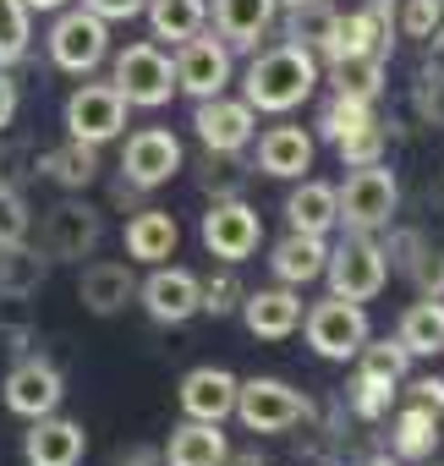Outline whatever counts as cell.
Masks as SVG:
<instances>
[{
	"label": "cell",
	"instance_id": "2e32d148",
	"mask_svg": "<svg viewBox=\"0 0 444 466\" xmlns=\"http://www.w3.org/2000/svg\"><path fill=\"white\" fill-rule=\"evenodd\" d=\"M137 297H143V308H148V319L154 324H187L192 313H197V275L192 269H165V264H154V275L137 286Z\"/></svg>",
	"mask_w": 444,
	"mask_h": 466
},
{
	"label": "cell",
	"instance_id": "6da1fadb",
	"mask_svg": "<svg viewBox=\"0 0 444 466\" xmlns=\"http://www.w3.org/2000/svg\"><path fill=\"white\" fill-rule=\"evenodd\" d=\"M318 56L302 45H269L253 56V66L242 72V99L264 116H291L297 105H308L318 94Z\"/></svg>",
	"mask_w": 444,
	"mask_h": 466
},
{
	"label": "cell",
	"instance_id": "e575fe53",
	"mask_svg": "<svg viewBox=\"0 0 444 466\" xmlns=\"http://www.w3.org/2000/svg\"><path fill=\"white\" fill-rule=\"evenodd\" d=\"M28 39H34V12L23 6V0H0V66L23 61Z\"/></svg>",
	"mask_w": 444,
	"mask_h": 466
},
{
	"label": "cell",
	"instance_id": "d6a6232c",
	"mask_svg": "<svg viewBox=\"0 0 444 466\" xmlns=\"http://www.w3.org/2000/svg\"><path fill=\"white\" fill-rule=\"evenodd\" d=\"M357 379H368V384H384V390H400L406 384V373H411V357H406V346L400 340H368L357 357Z\"/></svg>",
	"mask_w": 444,
	"mask_h": 466
},
{
	"label": "cell",
	"instance_id": "f907efd6",
	"mask_svg": "<svg viewBox=\"0 0 444 466\" xmlns=\"http://www.w3.org/2000/svg\"><path fill=\"white\" fill-rule=\"evenodd\" d=\"M23 6H28V12H61L66 0H23Z\"/></svg>",
	"mask_w": 444,
	"mask_h": 466
},
{
	"label": "cell",
	"instance_id": "7bdbcfd3",
	"mask_svg": "<svg viewBox=\"0 0 444 466\" xmlns=\"http://www.w3.org/2000/svg\"><path fill=\"white\" fill-rule=\"evenodd\" d=\"M417 110H422L433 127H444V66H428V72L417 77Z\"/></svg>",
	"mask_w": 444,
	"mask_h": 466
},
{
	"label": "cell",
	"instance_id": "ba28073f",
	"mask_svg": "<svg viewBox=\"0 0 444 466\" xmlns=\"http://www.w3.org/2000/svg\"><path fill=\"white\" fill-rule=\"evenodd\" d=\"M105 56H110V23L94 17L88 6H77V12L61 6V17L50 28V61L72 77H88Z\"/></svg>",
	"mask_w": 444,
	"mask_h": 466
},
{
	"label": "cell",
	"instance_id": "ac0fdd59",
	"mask_svg": "<svg viewBox=\"0 0 444 466\" xmlns=\"http://www.w3.org/2000/svg\"><path fill=\"white\" fill-rule=\"evenodd\" d=\"M389 56V23H384V0H373V6L351 12V17H335L329 39H324V61H340V56Z\"/></svg>",
	"mask_w": 444,
	"mask_h": 466
},
{
	"label": "cell",
	"instance_id": "8d00e7d4",
	"mask_svg": "<svg viewBox=\"0 0 444 466\" xmlns=\"http://www.w3.org/2000/svg\"><path fill=\"white\" fill-rule=\"evenodd\" d=\"M384 121L373 116V121H362V127H351L346 137H335V154L346 159V165H373V159H384Z\"/></svg>",
	"mask_w": 444,
	"mask_h": 466
},
{
	"label": "cell",
	"instance_id": "b9f144b4",
	"mask_svg": "<svg viewBox=\"0 0 444 466\" xmlns=\"http://www.w3.org/2000/svg\"><path fill=\"white\" fill-rule=\"evenodd\" d=\"M406 275H411L417 297H444V253H439V248H422Z\"/></svg>",
	"mask_w": 444,
	"mask_h": 466
},
{
	"label": "cell",
	"instance_id": "681fc988",
	"mask_svg": "<svg viewBox=\"0 0 444 466\" xmlns=\"http://www.w3.org/2000/svg\"><path fill=\"white\" fill-rule=\"evenodd\" d=\"M121 466H165V461H159V450H132V455H121Z\"/></svg>",
	"mask_w": 444,
	"mask_h": 466
},
{
	"label": "cell",
	"instance_id": "30bf717a",
	"mask_svg": "<svg viewBox=\"0 0 444 466\" xmlns=\"http://www.w3.org/2000/svg\"><path fill=\"white\" fill-rule=\"evenodd\" d=\"M176 94H192V99H214L231 88V45L219 34H192L187 45H176Z\"/></svg>",
	"mask_w": 444,
	"mask_h": 466
},
{
	"label": "cell",
	"instance_id": "f35d334b",
	"mask_svg": "<svg viewBox=\"0 0 444 466\" xmlns=\"http://www.w3.org/2000/svg\"><path fill=\"white\" fill-rule=\"evenodd\" d=\"M242 280L226 269V275H208V280H197V313H214V319H226V313H237L242 308Z\"/></svg>",
	"mask_w": 444,
	"mask_h": 466
},
{
	"label": "cell",
	"instance_id": "4316f807",
	"mask_svg": "<svg viewBox=\"0 0 444 466\" xmlns=\"http://www.w3.org/2000/svg\"><path fill=\"white\" fill-rule=\"evenodd\" d=\"M45 275H50V258L45 253H34L28 242H0V302H28V297H39Z\"/></svg>",
	"mask_w": 444,
	"mask_h": 466
},
{
	"label": "cell",
	"instance_id": "7402d4cb",
	"mask_svg": "<svg viewBox=\"0 0 444 466\" xmlns=\"http://www.w3.org/2000/svg\"><path fill=\"white\" fill-rule=\"evenodd\" d=\"M258 170L275 181H302L313 170V132L302 127H269L258 137Z\"/></svg>",
	"mask_w": 444,
	"mask_h": 466
},
{
	"label": "cell",
	"instance_id": "ee69618b",
	"mask_svg": "<svg viewBox=\"0 0 444 466\" xmlns=\"http://www.w3.org/2000/svg\"><path fill=\"white\" fill-rule=\"evenodd\" d=\"M351 411L357 417H384L389 411V400H395V390H384V384H368V379H351Z\"/></svg>",
	"mask_w": 444,
	"mask_h": 466
},
{
	"label": "cell",
	"instance_id": "3957f363",
	"mask_svg": "<svg viewBox=\"0 0 444 466\" xmlns=\"http://www.w3.org/2000/svg\"><path fill=\"white\" fill-rule=\"evenodd\" d=\"M247 433H286L313 417V400L286 379H237V411Z\"/></svg>",
	"mask_w": 444,
	"mask_h": 466
},
{
	"label": "cell",
	"instance_id": "603a6c76",
	"mask_svg": "<svg viewBox=\"0 0 444 466\" xmlns=\"http://www.w3.org/2000/svg\"><path fill=\"white\" fill-rule=\"evenodd\" d=\"M324 264H329V248H324V237H308V230H286V237L275 242V253H269V269H275V280L280 286H313L318 275H324Z\"/></svg>",
	"mask_w": 444,
	"mask_h": 466
},
{
	"label": "cell",
	"instance_id": "4dcf8cb0",
	"mask_svg": "<svg viewBox=\"0 0 444 466\" xmlns=\"http://www.w3.org/2000/svg\"><path fill=\"white\" fill-rule=\"evenodd\" d=\"M384 61L389 56H378V50L373 56H340V61H329V88L378 105V94H384Z\"/></svg>",
	"mask_w": 444,
	"mask_h": 466
},
{
	"label": "cell",
	"instance_id": "f1b7e54d",
	"mask_svg": "<svg viewBox=\"0 0 444 466\" xmlns=\"http://www.w3.org/2000/svg\"><path fill=\"white\" fill-rule=\"evenodd\" d=\"M395 340L406 346V357H433V351H444V297H417V302L400 313Z\"/></svg>",
	"mask_w": 444,
	"mask_h": 466
},
{
	"label": "cell",
	"instance_id": "7c38bea8",
	"mask_svg": "<svg viewBox=\"0 0 444 466\" xmlns=\"http://www.w3.org/2000/svg\"><path fill=\"white\" fill-rule=\"evenodd\" d=\"M126 110L132 105L116 94V83H83L66 99V137H77V143H110V137H121Z\"/></svg>",
	"mask_w": 444,
	"mask_h": 466
},
{
	"label": "cell",
	"instance_id": "d6986e66",
	"mask_svg": "<svg viewBox=\"0 0 444 466\" xmlns=\"http://www.w3.org/2000/svg\"><path fill=\"white\" fill-rule=\"evenodd\" d=\"M208 17H214V34L231 50H258V39L280 17V0H214Z\"/></svg>",
	"mask_w": 444,
	"mask_h": 466
},
{
	"label": "cell",
	"instance_id": "9f6ffc18",
	"mask_svg": "<svg viewBox=\"0 0 444 466\" xmlns=\"http://www.w3.org/2000/svg\"><path fill=\"white\" fill-rule=\"evenodd\" d=\"M439 428H444V422H439Z\"/></svg>",
	"mask_w": 444,
	"mask_h": 466
},
{
	"label": "cell",
	"instance_id": "8fae6325",
	"mask_svg": "<svg viewBox=\"0 0 444 466\" xmlns=\"http://www.w3.org/2000/svg\"><path fill=\"white\" fill-rule=\"evenodd\" d=\"M0 395H6V411H17V417L34 422V417L61 411V400H66V379H61V368H56L50 357H23V362L6 373Z\"/></svg>",
	"mask_w": 444,
	"mask_h": 466
},
{
	"label": "cell",
	"instance_id": "816d5d0a",
	"mask_svg": "<svg viewBox=\"0 0 444 466\" xmlns=\"http://www.w3.org/2000/svg\"><path fill=\"white\" fill-rule=\"evenodd\" d=\"M362 466H400L395 455H373V461H362Z\"/></svg>",
	"mask_w": 444,
	"mask_h": 466
},
{
	"label": "cell",
	"instance_id": "4fadbf2b",
	"mask_svg": "<svg viewBox=\"0 0 444 466\" xmlns=\"http://www.w3.org/2000/svg\"><path fill=\"white\" fill-rule=\"evenodd\" d=\"M192 127L203 137V148L214 154H242L258 132V110L247 99H231V94H214V99H197L192 110Z\"/></svg>",
	"mask_w": 444,
	"mask_h": 466
},
{
	"label": "cell",
	"instance_id": "5bb4252c",
	"mask_svg": "<svg viewBox=\"0 0 444 466\" xmlns=\"http://www.w3.org/2000/svg\"><path fill=\"white\" fill-rule=\"evenodd\" d=\"M176 170H181V143H176V132L143 127V132L126 137V148H121V176H126V187L148 192V187H165Z\"/></svg>",
	"mask_w": 444,
	"mask_h": 466
},
{
	"label": "cell",
	"instance_id": "bcb514c9",
	"mask_svg": "<svg viewBox=\"0 0 444 466\" xmlns=\"http://www.w3.org/2000/svg\"><path fill=\"white\" fill-rule=\"evenodd\" d=\"M411 400H417V406H433V411L444 417V379H433V373H428V379H411Z\"/></svg>",
	"mask_w": 444,
	"mask_h": 466
},
{
	"label": "cell",
	"instance_id": "11a10c76",
	"mask_svg": "<svg viewBox=\"0 0 444 466\" xmlns=\"http://www.w3.org/2000/svg\"><path fill=\"white\" fill-rule=\"evenodd\" d=\"M384 6H389V0H384Z\"/></svg>",
	"mask_w": 444,
	"mask_h": 466
},
{
	"label": "cell",
	"instance_id": "f546056e",
	"mask_svg": "<svg viewBox=\"0 0 444 466\" xmlns=\"http://www.w3.org/2000/svg\"><path fill=\"white\" fill-rule=\"evenodd\" d=\"M286 219H291V230L329 237V230L340 225V214H335V187H329V181H302V187L286 198Z\"/></svg>",
	"mask_w": 444,
	"mask_h": 466
},
{
	"label": "cell",
	"instance_id": "484cf974",
	"mask_svg": "<svg viewBox=\"0 0 444 466\" xmlns=\"http://www.w3.org/2000/svg\"><path fill=\"white\" fill-rule=\"evenodd\" d=\"M439 439H444V428H439V411L433 406H406V411H395V422H389V455L395 461H428L433 450H439Z\"/></svg>",
	"mask_w": 444,
	"mask_h": 466
},
{
	"label": "cell",
	"instance_id": "7a4b0ae2",
	"mask_svg": "<svg viewBox=\"0 0 444 466\" xmlns=\"http://www.w3.org/2000/svg\"><path fill=\"white\" fill-rule=\"evenodd\" d=\"M395 203H400V187H395V170L384 159L373 165H351L346 187H335V214L346 230H362V237H373L378 225L395 219Z\"/></svg>",
	"mask_w": 444,
	"mask_h": 466
},
{
	"label": "cell",
	"instance_id": "db71d44e",
	"mask_svg": "<svg viewBox=\"0 0 444 466\" xmlns=\"http://www.w3.org/2000/svg\"><path fill=\"white\" fill-rule=\"evenodd\" d=\"M411 466H439V461H433V455H428V461H411Z\"/></svg>",
	"mask_w": 444,
	"mask_h": 466
},
{
	"label": "cell",
	"instance_id": "f5cc1de1",
	"mask_svg": "<svg viewBox=\"0 0 444 466\" xmlns=\"http://www.w3.org/2000/svg\"><path fill=\"white\" fill-rule=\"evenodd\" d=\"M280 6H286V12H297V6H313V0H280Z\"/></svg>",
	"mask_w": 444,
	"mask_h": 466
},
{
	"label": "cell",
	"instance_id": "83f0119b",
	"mask_svg": "<svg viewBox=\"0 0 444 466\" xmlns=\"http://www.w3.org/2000/svg\"><path fill=\"white\" fill-rule=\"evenodd\" d=\"M143 17H148V34H154V45H187L192 34H203V23H208V0H148L143 6Z\"/></svg>",
	"mask_w": 444,
	"mask_h": 466
},
{
	"label": "cell",
	"instance_id": "44dd1931",
	"mask_svg": "<svg viewBox=\"0 0 444 466\" xmlns=\"http://www.w3.org/2000/svg\"><path fill=\"white\" fill-rule=\"evenodd\" d=\"M242 324L258 340H286L302 324V297L297 286H269V291H247L242 297Z\"/></svg>",
	"mask_w": 444,
	"mask_h": 466
},
{
	"label": "cell",
	"instance_id": "ab89813d",
	"mask_svg": "<svg viewBox=\"0 0 444 466\" xmlns=\"http://www.w3.org/2000/svg\"><path fill=\"white\" fill-rule=\"evenodd\" d=\"M28 230H34V214L23 187H0V242H28Z\"/></svg>",
	"mask_w": 444,
	"mask_h": 466
},
{
	"label": "cell",
	"instance_id": "74e56055",
	"mask_svg": "<svg viewBox=\"0 0 444 466\" xmlns=\"http://www.w3.org/2000/svg\"><path fill=\"white\" fill-rule=\"evenodd\" d=\"M362 121H373V99H351V94H335L329 105H324V116H318V132L335 143V137H346L351 127H362Z\"/></svg>",
	"mask_w": 444,
	"mask_h": 466
},
{
	"label": "cell",
	"instance_id": "d590c367",
	"mask_svg": "<svg viewBox=\"0 0 444 466\" xmlns=\"http://www.w3.org/2000/svg\"><path fill=\"white\" fill-rule=\"evenodd\" d=\"M335 17H340V12L329 6V0H313V6H297V12H291V28H286V34H291V45H302V50L318 56L324 39H329V28H335Z\"/></svg>",
	"mask_w": 444,
	"mask_h": 466
},
{
	"label": "cell",
	"instance_id": "277c9868",
	"mask_svg": "<svg viewBox=\"0 0 444 466\" xmlns=\"http://www.w3.org/2000/svg\"><path fill=\"white\" fill-rule=\"evenodd\" d=\"M302 329H308V346H313L324 362H351V357L373 340L362 302H346V297L313 302V308L302 313Z\"/></svg>",
	"mask_w": 444,
	"mask_h": 466
},
{
	"label": "cell",
	"instance_id": "836d02e7",
	"mask_svg": "<svg viewBox=\"0 0 444 466\" xmlns=\"http://www.w3.org/2000/svg\"><path fill=\"white\" fill-rule=\"evenodd\" d=\"M197 187H203V192H214V203H219V198H242V187H247V170L237 165V154H214V148H203Z\"/></svg>",
	"mask_w": 444,
	"mask_h": 466
},
{
	"label": "cell",
	"instance_id": "5b68a950",
	"mask_svg": "<svg viewBox=\"0 0 444 466\" xmlns=\"http://www.w3.org/2000/svg\"><path fill=\"white\" fill-rule=\"evenodd\" d=\"M116 94L126 99V105H137V110H159V105H170V94H176V66H170V56L154 45V39H137V45H126L121 56H116Z\"/></svg>",
	"mask_w": 444,
	"mask_h": 466
},
{
	"label": "cell",
	"instance_id": "cb8c5ba5",
	"mask_svg": "<svg viewBox=\"0 0 444 466\" xmlns=\"http://www.w3.org/2000/svg\"><path fill=\"white\" fill-rule=\"evenodd\" d=\"M226 455H231V444H226V433H219V422H197V417L170 428V439L159 450L165 466H219Z\"/></svg>",
	"mask_w": 444,
	"mask_h": 466
},
{
	"label": "cell",
	"instance_id": "52a82bcc",
	"mask_svg": "<svg viewBox=\"0 0 444 466\" xmlns=\"http://www.w3.org/2000/svg\"><path fill=\"white\" fill-rule=\"evenodd\" d=\"M99 237H105L99 208H94V203H83V198H61V203L45 214L39 253H45L50 264H83V258H94Z\"/></svg>",
	"mask_w": 444,
	"mask_h": 466
},
{
	"label": "cell",
	"instance_id": "9a60e30c",
	"mask_svg": "<svg viewBox=\"0 0 444 466\" xmlns=\"http://www.w3.org/2000/svg\"><path fill=\"white\" fill-rule=\"evenodd\" d=\"M83 455H88V433H83V422H72V417H34V428L23 433V461L28 466H83Z\"/></svg>",
	"mask_w": 444,
	"mask_h": 466
},
{
	"label": "cell",
	"instance_id": "c3c4849f",
	"mask_svg": "<svg viewBox=\"0 0 444 466\" xmlns=\"http://www.w3.org/2000/svg\"><path fill=\"white\" fill-rule=\"evenodd\" d=\"M219 466H264V455H258V450H231Z\"/></svg>",
	"mask_w": 444,
	"mask_h": 466
},
{
	"label": "cell",
	"instance_id": "1f68e13d",
	"mask_svg": "<svg viewBox=\"0 0 444 466\" xmlns=\"http://www.w3.org/2000/svg\"><path fill=\"white\" fill-rule=\"evenodd\" d=\"M39 170L50 176V181H61L66 192H83L94 176H99V143H66V148H50L45 159H39Z\"/></svg>",
	"mask_w": 444,
	"mask_h": 466
},
{
	"label": "cell",
	"instance_id": "f6af8a7d",
	"mask_svg": "<svg viewBox=\"0 0 444 466\" xmlns=\"http://www.w3.org/2000/svg\"><path fill=\"white\" fill-rule=\"evenodd\" d=\"M83 6L94 17H105V23H132V17H143L148 0H83Z\"/></svg>",
	"mask_w": 444,
	"mask_h": 466
},
{
	"label": "cell",
	"instance_id": "d4e9b609",
	"mask_svg": "<svg viewBox=\"0 0 444 466\" xmlns=\"http://www.w3.org/2000/svg\"><path fill=\"white\" fill-rule=\"evenodd\" d=\"M176 242H181V225L165 208H137L126 219V258L132 264H165L176 253Z\"/></svg>",
	"mask_w": 444,
	"mask_h": 466
},
{
	"label": "cell",
	"instance_id": "8992f818",
	"mask_svg": "<svg viewBox=\"0 0 444 466\" xmlns=\"http://www.w3.org/2000/svg\"><path fill=\"white\" fill-rule=\"evenodd\" d=\"M324 275H329V297H346V302H373V297L384 291V280H389V258H384V248H378L373 237L351 230V237L329 253Z\"/></svg>",
	"mask_w": 444,
	"mask_h": 466
},
{
	"label": "cell",
	"instance_id": "7dc6e473",
	"mask_svg": "<svg viewBox=\"0 0 444 466\" xmlns=\"http://www.w3.org/2000/svg\"><path fill=\"white\" fill-rule=\"evenodd\" d=\"M12 116H17V83H12L6 72H0V132L12 127Z\"/></svg>",
	"mask_w": 444,
	"mask_h": 466
},
{
	"label": "cell",
	"instance_id": "9c48e42d",
	"mask_svg": "<svg viewBox=\"0 0 444 466\" xmlns=\"http://www.w3.org/2000/svg\"><path fill=\"white\" fill-rule=\"evenodd\" d=\"M258 242H264V219H258L253 203H242V198H219V203L203 214V248H208L219 264L237 269L242 258L258 253Z\"/></svg>",
	"mask_w": 444,
	"mask_h": 466
},
{
	"label": "cell",
	"instance_id": "ffe728a7",
	"mask_svg": "<svg viewBox=\"0 0 444 466\" xmlns=\"http://www.w3.org/2000/svg\"><path fill=\"white\" fill-rule=\"evenodd\" d=\"M77 297H83V308H88L94 319L121 313V308L137 297L132 258H126V264H121V258H99V264H88V269H83V280H77Z\"/></svg>",
	"mask_w": 444,
	"mask_h": 466
},
{
	"label": "cell",
	"instance_id": "60d3db41",
	"mask_svg": "<svg viewBox=\"0 0 444 466\" xmlns=\"http://www.w3.org/2000/svg\"><path fill=\"white\" fill-rule=\"evenodd\" d=\"M444 28V0H406L400 6V34L406 39H433Z\"/></svg>",
	"mask_w": 444,
	"mask_h": 466
},
{
	"label": "cell",
	"instance_id": "e0dca14e",
	"mask_svg": "<svg viewBox=\"0 0 444 466\" xmlns=\"http://www.w3.org/2000/svg\"><path fill=\"white\" fill-rule=\"evenodd\" d=\"M181 400V417H197V422H226L237 411V373L226 368H192L176 390Z\"/></svg>",
	"mask_w": 444,
	"mask_h": 466
}]
</instances>
